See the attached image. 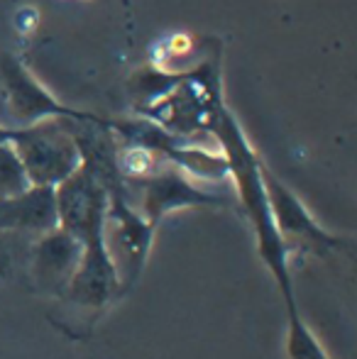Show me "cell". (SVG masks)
<instances>
[{"label":"cell","mask_w":357,"mask_h":359,"mask_svg":"<svg viewBox=\"0 0 357 359\" xmlns=\"http://www.w3.org/2000/svg\"><path fill=\"white\" fill-rule=\"evenodd\" d=\"M213 140L220 144V151L228 159L230 179L238 189V198L248 215L250 225L257 237V250L262 262L274 276L276 286L284 293L286 308H296L294 303V288H291V274H289V247L281 240L279 230L274 225V217L269 210L267 191L262 181V159L255 154L252 144L248 142L243 128L233 118L228 108H220L213 128H210Z\"/></svg>","instance_id":"1"},{"label":"cell","mask_w":357,"mask_h":359,"mask_svg":"<svg viewBox=\"0 0 357 359\" xmlns=\"http://www.w3.org/2000/svg\"><path fill=\"white\" fill-rule=\"evenodd\" d=\"M10 144L27 174L29 186L54 189L81 166V151L64 125V118L15 128Z\"/></svg>","instance_id":"2"},{"label":"cell","mask_w":357,"mask_h":359,"mask_svg":"<svg viewBox=\"0 0 357 359\" xmlns=\"http://www.w3.org/2000/svg\"><path fill=\"white\" fill-rule=\"evenodd\" d=\"M57 227L76 237L81 245L105 237L108 191L86 166H79L69 179L54 186Z\"/></svg>","instance_id":"3"},{"label":"cell","mask_w":357,"mask_h":359,"mask_svg":"<svg viewBox=\"0 0 357 359\" xmlns=\"http://www.w3.org/2000/svg\"><path fill=\"white\" fill-rule=\"evenodd\" d=\"M125 181V194L133 196L137 194L140 210L154 227L164 215L179 208H194V205H218L223 198H218L210 191H203L196 186L189 176L172 164H162L157 171L142 179H123Z\"/></svg>","instance_id":"4"},{"label":"cell","mask_w":357,"mask_h":359,"mask_svg":"<svg viewBox=\"0 0 357 359\" xmlns=\"http://www.w3.org/2000/svg\"><path fill=\"white\" fill-rule=\"evenodd\" d=\"M262 181H264V191H267V201H269L271 217H274V225L289 250L294 245H299V247H304V250L328 252V250H338V247L343 245L340 237L325 232L323 227L314 220V215L301 203L299 196L286 189L264 164H262Z\"/></svg>","instance_id":"5"},{"label":"cell","mask_w":357,"mask_h":359,"mask_svg":"<svg viewBox=\"0 0 357 359\" xmlns=\"http://www.w3.org/2000/svg\"><path fill=\"white\" fill-rule=\"evenodd\" d=\"M0 79H3L5 90V108H8L10 118L20 123V128H27V125L49 118H79V115H83V110H74L69 105L59 103L34 79L32 72L15 57H3Z\"/></svg>","instance_id":"6"},{"label":"cell","mask_w":357,"mask_h":359,"mask_svg":"<svg viewBox=\"0 0 357 359\" xmlns=\"http://www.w3.org/2000/svg\"><path fill=\"white\" fill-rule=\"evenodd\" d=\"M120 288H123L120 271L105 245V237L86 242L76 271L67 284L64 298L81 308H103L105 303L113 301Z\"/></svg>","instance_id":"7"},{"label":"cell","mask_w":357,"mask_h":359,"mask_svg":"<svg viewBox=\"0 0 357 359\" xmlns=\"http://www.w3.org/2000/svg\"><path fill=\"white\" fill-rule=\"evenodd\" d=\"M83 245L62 227L42 232L29 250V269L32 279L42 291L64 296L67 284L72 281L74 271L81 259Z\"/></svg>","instance_id":"8"},{"label":"cell","mask_w":357,"mask_h":359,"mask_svg":"<svg viewBox=\"0 0 357 359\" xmlns=\"http://www.w3.org/2000/svg\"><path fill=\"white\" fill-rule=\"evenodd\" d=\"M105 225H113L115 245H120L125 255V271H128L125 284H133L149 255L154 225L130 203L125 191L108 196V222Z\"/></svg>","instance_id":"9"},{"label":"cell","mask_w":357,"mask_h":359,"mask_svg":"<svg viewBox=\"0 0 357 359\" xmlns=\"http://www.w3.org/2000/svg\"><path fill=\"white\" fill-rule=\"evenodd\" d=\"M54 227V189L29 186L20 196L0 198V235H42Z\"/></svg>","instance_id":"10"},{"label":"cell","mask_w":357,"mask_h":359,"mask_svg":"<svg viewBox=\"0 0 357 359\" xmlns=\"http://www.w3.org/2000/svg\"><path fill=\"white\" fill-rule=\"evenodd\" d=\"M184 74L186 72H181V74L164 72V69H159V67L137 69V72L130 76V81H128L130 95H133L135 103H137V110L147 108V105H152L154 100L164 98V95H167L169 90H172L174 86L184 79Z\"/></svg>","instance_id":"11"},{"label":"cell","mask_w":357,"mask_h":359,"mask_svg":"<svg viewBox=\"0 0 357 359\" xmlns=\"http://www.w3.org/2000/svg\"><path fill=\"white\" fill-rule=\"evenodd\" d=\"M286 355L289 359H328L323 345L301 320L299 311H289V330H286Z\"/></svg>","instance_id":"12"},{"label":"cell","mask_w":357,"mask_h":359,"mask_svg":"<svg viewBox=\"0 0 357 359\" xmlns=\"http://www.w3.org/2000/svg\"><path fill=\"white\" fill-rule=\"evenodd\" d=\"M29 189L27 174L15 154L13 144H0V198H13Z\"/></svg>","instance_id":"13"},{"label":"cell","mask_w":357,"mask_h":359,"mask_svg":"<svg viewBox=\"0 0 357 359\" xmlns=\"http://www.w3.org/2000/svg\"><path fill=\"white\" fill-rule=\"evenodd\" d=\"M15 237L18 235H0V279H8L15 269Z\"/></svg>","instance_id":"14"},{"label":"cell","mask_w":357,"mask_h":359,"mask_svg":"<svg viewBox=\"0 0 357 359\" xmlns=\"http://www.w3.org/2000/svg\"><path fill=\"white\" fill-rule=\"evenodd\" d=\"M13 130L15 128H5V125H0V144H10V140H13Z\"/></svg>","instance_id":"15"}]
</instances>
